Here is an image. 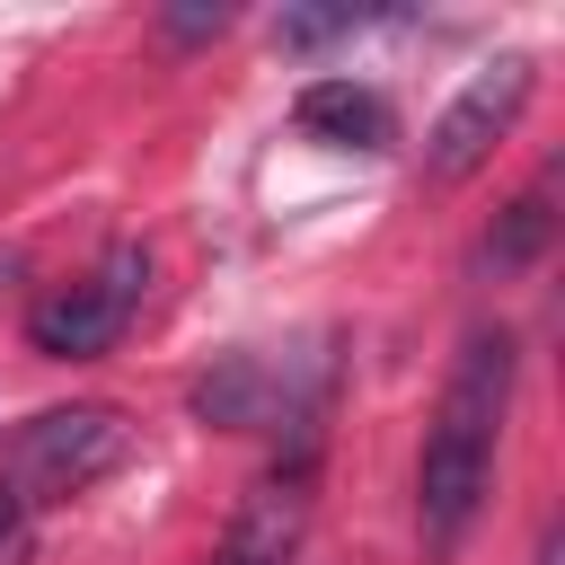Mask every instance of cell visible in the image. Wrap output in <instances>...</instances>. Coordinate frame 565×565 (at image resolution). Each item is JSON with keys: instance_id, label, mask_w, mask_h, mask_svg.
Segmentation results:
<instances>
[{"instance_id": "obj_8", "label": "cell", "mask_w": 565, "mask_h": 565, "mask_svg": "<svg viewBox=\"0 0 565 565\" xmlns=\"http://www.w3.org/2000/svg\"><path fill=\"white\" fill-rule=\"evenodd\" d=\"M194 415H203V424H265V371H256L247 353H230V362L194 388Z\"/></svg>"}, {"instance_id": "obj_10", "label": "cell", "mask_w": 565, "mask_h": 565, "mask_svg": "<svg viewBox=\"0 0 565 565\" xmlns=\"http://www.w3.org/2000/svg\"><path fill=\"white\" fill-rule=\"evenodd\" d=\"M221 26H230V9H221V0H212V9H168V44H212Z\"/></svg>"}, {"instance_id": "obj_3", "label": "cell", "mask_w": 565, "mask_h": 565, "mask_svg": "<svg viewBox=\"0 0 565 565\" xmlns=\"http://www.w3.org/2000/svg\"><path fill=\"white\" fill-rule=\"evenodd\" d=\"M530 88H539V62H530V53H503V62L468 71V88H459V97L433 115V132H424V185H459V177H477V168L494 159V141L521 124Z\"/></svg>"}, {"instance_id": "obj_6", "label": "cell", "mask_w": 565, "mask_h": 565, "mask_svg": "<svg viewBox=\"0 0 565 565\" xmlns=\"http://www.w3.org/2000/svg\"><path fill=\"white\" fill-rule=\"evenodd\" d=\"M291 124L309 141H327V150H388V106L362 79H309L300 106H291Z\"/></svg>"}, {"instance_id": "obj_7", "label": "cell", "mask_w": 565, "mask_h": 565, "mask_svg": "<svg viewBox=\"0 0 565 565\" xmlns=\"http://www.w3.org/2000/svg\"><path fill=\"white\" fill-rule=\"evenodd\" d=\"M547 230H556V185L539 177V185H521L512 203H503V221L486 230V274H521V265H539V247H547Z\"/></svg>"}, {"instance_id": "obj_9", "label": "cell", "mask_w": 565, "mask_h": 565, "mask_svg": "<svg viewBox=\"0 0 565 565\" xmlns=\"http://www.w3.org/2000/svg\"><path fill=\"white\" fill-rule=\"evenodd\" d=\"M353 26H362V9H282V44H327Z\"/></svg>"}, {"instance_id": "obj_1", "label": "cell", "mask_w": 565, "mask_h": 565, "mask_svg": "<svg viewBox=\"0 0 565 565\" xmlns=\"http://www.w3.org/2000/svg\"><path fill=\"white\" fill-rule=\"evenodd\" d=\"M503 415H512V335L503 327H468L459 353H450L441 406L424 424V459H415V539H424V565H450L459 539L477 530L486 486H494Z\"/></svg>"}, {"instance_id": "obj_4", "label": "cell", "mask_w": 565, "mask_h": 565, "mask_svg": "<svg viewBox=\"0 0 565 565\" xmlns=\"http://www.w3.org/2000/svg\"><path fill=\"white\" fill-rule=\"evenodd\" d=\"M141 291H150V247H141V238H115L88 282L53 291V300L26 318V335H35L44 362H88V353H106V344L124 335V318L141 309Z\"/></svg>"}, {"instance_id": "obj_12", "label": "cell", "mask_w": 565, "mask_h": 565, "mask_svg": "<svg viewBox=\"0 0 565 565\" xmlns=\"http://www.w3.org/2000/svg\"><path fill=\"white\" fill-rule=\"evenodd\" d=\"M18 512H26V503H18V486H9V477H0V547H9V539H18Z\"/></svg>"}, {"instance_id": "obj_11", "label": "cell", "mask_w": 565, "mask_h": 565, "mask_svg": "<svg viewBox=\"0 0 565 565\" xmlns=\"http://www.w3.org/2000/svg\"><path fill=\"white\" fill-rule=\"evenodd\" d=\"M530 565H565V530H556V521L539 530V547H530Z\"/></svg>"}, {"instance_id": "obj_2", "label": "cell", "mask_w": 565, "mask_h": 565, "mask_svg": "<svg viewBox=\"0 0 565 565\" xmlns=\"http://www.w3.org/2000/svg\"><path fill=\"white\" fill-rule=\"evenodd\" d=\"M124 450H132V433L115 406H44L18 433L9 486H18V503H62V494H88L106 468H124Z\"/></svg>"}, {"instance_id": "obj_5", "label": "cell", "mask_w": 565, "mask_h": 565, "mask_svg": "<svg viewBox=\"0 0 565 565\" xmlns=\"http://www.w3.org/2000/svg\"><path fill=\"white\" fill-rule=\"evenodd\" d=\"M309 477H318V468L274 459V468L238 494L230 539L212 547V565H291V556H300V530H309Z\"/></svg>"}]
</instances>
